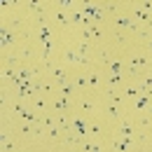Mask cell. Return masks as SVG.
I'll return each mask as SVG.
<instances>
[{
    "mask_svg": "<svg viewBox=\"0 0 152 152\" xmlns=\"http://www.w3.org/2000/svg\"><path fill=\"white\" fill-rule=\"evenodd\" d=\"M73 129H75L77 133H82V136L87 133V126H84V122H82V119H75V122H73Z\"/></svg>",
    "mask_w": 152,
    "mask_h": 152,
    "instance_id": "1",
    "label": "cell"
},
{
    "mask_svg": "<svg viewBox=\"0 0 152 152\" xmlns=\"http://www.w3.org/2000/svg\"><path fill=\"white\" fill-rule=\"evenodd\" d=\"M10 42H12V33L5 28V31H2V45H10Z\"/></svg>",
    "mask_w": 152,
    "mask_h": 152,
    "instance_id": "2",
    "label": "cell"
}]
</instances>
